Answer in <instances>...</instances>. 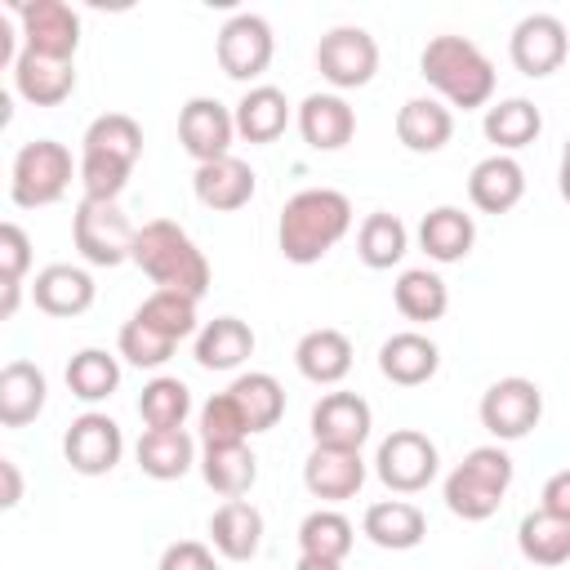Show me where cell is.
Masks as SVG:
<instances>
[{"label":"cell","instance_id":"cell-22","mask_svg":"<svg viewBox=\"0 0 570 570\" xmlns=\"http://www.w3.org/2000/svg\"><path fill=\"white\" fill-rule=\"evenodd\" d=\"M436 370H441V352L419 330H401V334L383 338V347H379V374L387 383H396V387H419Z\"/></svg>","mask_w":570,"mask_h":570},{"label":"cell","instance_id":"cell-15","mask_svg":"<svg viewBox=\"0 0 570 570\" xmlns=\"http://www.w3.org/2000/svg\"><path fill=\"white\" fill-rule=\"evenodd\" d=\"M370 401L356 392H325L312 405V441L325 450H361L370 441Z\"/></svg>","mask_w":570,"mask_h":570},{"label":"cell","instance_id":"cell-39","mask_svg":"<svg viewBox=\"0 0 570 570\" xmlns=\"http://www.w3.org/2000/svg\"><path fill=\"white\" fill-rule=\"evenodd\" d=\"M352 543H356V530H352V521H347L343 512H334V508H316V512H307L303 525H298V552H303V557L343 566V557L352 552Z\"/></svg>","mask_w":570,"mask_h":570},{"label":"cell","instance_id":"cell-10","mask_svg":"<svg viewBox=\"0 0 570 570\" xmlns=\"http://www.w3.org/2000/svg\"><path fill=\"white\" fill-rule=\"evenodd\" d=\"M316 71L334 89H361L379 71V40L365 27H330L316 45Z\"/></svg>","mask_w":570,"mask_h":570},{"label":"cell","instance_id":"cell-27","mask_svg":"<svg viewBox=\"0 0 570 570\" xmlns=\"http://www.w3.org/2000/svg\"><path fill=\"white\" fill-rule=\"evenodd\" d=\"M13 89L18 98H27L31 107H58L71 98L76 89V62L62 58H40V53H18L13 62Z\"/></svg>","mask_w":570,"mask_h":570},{"label":"cell","instance_id":"cell-1","mask_svg":"<svg viewBox=\"0 0 570 570\" xmlns=\"http://www.w3.org/2000/svg\"><path fill=\"white\" fill-rule=\"evenodd\" d=\"M352 232V200L334 187H303L285 200L276 223V245L285 263H321Z\"/></svg>","mask_w":570,"mask_h":570},{"label":"cell","instance_id":"cell-24","mask_svg":"<svg viewBox=\"0 0 570 570\" xmlns=\"http://www.w3.org/2000/svg\"><path fill=\"white\" fill-rule=\"evenodd\" d=\"M525 196V169L512 160V156H485L472 165L468 174V200L481 209V214H508L517 209V200Z\"/></svg>","mask_w":570,"mask_h":570},{"label":"cell","instance_id":"cell-5","mask_svg":"<svg viewBox=\"0 0 570 570\" xmlns=\"http://www.w3.org/2000/svg\"><path fill=\"white\" fill-rule=\"evenodd\" d=\"M508 485H512V459H508V450L476 445L445 476V508L454 517H463V521H485V517L499 512Z\"/></svg>","mask_w":570,"mask_h":570},{"label":"cell","instance_id":"cell-43","mask_svg":"<svg viewBox=\"0 0 570 570\" xmlns=\"http://www.w3.org/2000/svg\"><path fill=\"white\" fill-rule=\"evenodd\" d=\"M174 347H178V343H169L165 334H156V330L142 325L138 316H129V321L120 325V338H116V352H120L129 365H138V370H160V365L174 356Z\"/></svg>","mask_w":570,"mask_h":570},{"label":"cell","instance_id":"cell-51","mask_svg":"<svg viewBox=\"0 0 570 570\" xmlns=\"http://www.w3.org/2000/svg\"><path fill=\"white\" fill-rule=\"evenodd\" d=\"M9 120H13V94L0 85V129H9Z\"/></svg>","mask_w":570,"mask_h":570},{"label":"cell","instance_id":"cell-11","mask_svg":"<svg viewBox=\"0 0 570 570\" xmlns=\"http://www.w3.org/2000/svg\"><path fill=\"white\" fill-rule=\"evenodd\" d=\"M18 36L27 40V53L62 58L71 62L80 49V13L67 0H22L18 4Z\"/></svg>","mask_w":570,"mask_h":570},{"label":"cell","instance_id":"cell-42","mask_svg":"<svg viewBox=\"0 0 570 570\" xmlns=\"http://www.w3.org/2000/svg\"><path fill=\"white\" fill-rule=\"evenodd\" d=\"M138 414H142L147 428H183L187 414H191V392H187V383L174 379V374H156L151 383H142Z\"/></svg>","mask_w":570,"mask_h":570},{"label":"cell","instance_id":"cell-9","mask_svg":"<svg viewBox=\"0 0 570 570\" xmlns=\"http://www.w3.org/2000/svg\"><path fill=\"white\" fill-rule=\"evenodd\" d=\"M481 428L499 441H521L539 428L543 419V392L539 383L521 379V374H508V379H494L485 392H481Z\"/></svg>","mask_w":570,"mask_h":570},{"label":"cell","instance_id":"cell-28","mask_svg":"<svg viewBox=\"0 0 570 570\" xmlns=\"http://www.w3.org/2000/svg\"><path fill=\"white\" fill-rule=\"evenodd\" d=\"M396 138L405 151L432 156L454 138V111L441 98H410L396 111Z\"/></svg>","mask_w":570,"mask_h":570},{"label":"cell","instance_id":"cell-25","mask_svg":"<svg viewBox=\"0 0 570 570\" xmlns=\"http://www.w3.org/2000/svg\"><path fill=\"white\" fill-rule=\"evenodd\" d=\"M361 534H365L374 548L410 552V548L423 543V534H428V517H423L410 499H379V503L365 508Z\"/></svg>","mask_w":570,"mask_h":570},{"label":"cell","instance_id":"cell-50","mask_svg":"<svg viewBox=\"0 0 570 570\" xmlns=\"http://www.w3.org/2000/svg\"><path fill=\"white\" fill-rule=\"evenodd\" d=\"M18 307H22V285L0 281V321H13V316H18Z\"/></svg>","mask_w":570,"mask_h":570},{"label":"cell","instance_id":"cell-13","mask_svg":"<svg viewBox=\"0 0 570 570\" xmlns=\"http://www.w3.org/2000/svg\"><path fill=\"white\" fill-rule=\"evenodd\" d=\"M214 53H218L223 76H232V80H258L272 67V53H276V40H272L267 18H258V13L227 18L223 31H218V40H214Z\"/></svg>","mask_w":570,"mask_h":570},{"label":"cell","instance_id":"cell-34","mask_svg":"<svg viewBox=\"0 0 570 570\" xmlns=\"http://www.w3.org/2000/svg\"><path fill=\"white\" fill-rule=\"evenodd\" d=\"M200 476H205V485L214 494L245 499L254 490V481H258V459H254V450L245 441H236V445H205Z\"/></svg>","mask_w":570,"mask_h":570},{"label":"cell","instance_id":"cell-3","mask_svg":"<svg viewBox=\"0 0 570 570\" xmlns=\"http://www.w3.org/2000/svg\"><path fill=\"white\" fill-rule=\"evenodd\" d=\"M129 263L142 267V276H151L156 289H174L187 298H205L209 289V263L196 249V240L169 223V218H151L142 227H134V245H129Z\"/></svg>","mask_w":570,"mask_h":570},{"label":"cell","instance_id":"cell-36","mask_svg":"<svg viewBox=\"0 0 570 570\" xmlns=\"http://www.w3.org/2000/svg\"><path fill=\"white\" fill-rule=\"evenodd\" d=\"M481 129H485V138L499 147V156H508V151H521V147H530V142L539 138L543 116H539V107H534L530 98H503V102L485 107Z\"/></svg>","mask_w":570,"mask_h":570},{"label":"cell","instance_id":"cell-35","mask_svg":"<svg viewBox=\"0 0 570 570\" xmlns=\"http://www.w3.org/2000/svg\"><path fill=\"white\" fill-rule=\"evenodd\" d=\"M392 303H396V312H401L405 321L432 325V321L445 316L450 289H445V281H441L436 272H428V267H405V272L396 276V285H392Z\"/></svg>","mask_w":570,"mask_h":570},{"label":"cell","instance_id":"cell-40","mask_svg":"<svg viewBox=\"0 0 570 570\" xmlns=\"http://www.w3.org/2000/svg\"><path fill=\"white\" fill-rule=\"evenodd\" d=\"M67 387H71L76 401L98 405L120 387V361L111 352H102V347H80L67 361Z\"/></svg>","mask_w":570,"mask_h":570},{"label":"cell","instance_id":"cell-21","mask_svg":"<svg viewBox=\"0 0 570 570\" xmlns=\"http://www.w3.org/2000/svg\"><path fill=\"white\" fill-rule=\"evenodd\" d=\"M294 365H298V374H303L307 383L334 387V383H343L347 370H352V338H347L343 330H330V325L307 330V334L294 343Z\"/></svg>","mask_w":570,"mask_h":570},{"label":"cell","instance_id":"cell-16","mask_svg":"<svg viewBox=\"0 0 570 570\" xmlns=\"http://www.w3.org/2000/svg\"><path fill=\"white\" fill-rule=\"evenodd\" d=\"M232 111L218 102V98H191L183 111H178V142L183 151L205 165V160H218V156H232Z\"/></svg>","mask_w":570,"mask_h":570},{"label":"cell","instance_id":"cell-20","mask_svg":"<svg viewBox=\"0 0 570 570\" xmlns=\"http://www.w3.org/2000/svg\"><path fill=\"white\" fill-rule=\"evenodd\" d=\"M298 134L312 151H338L356 134V111L343 94H307L298 102Z\"/></svg>","mask_w":570,"mask_h":570},{"label":"cell","instance_id":"cell-49","mask_svg":"<svg viewBox=\"0 0 570 570\" xmlns=\"http://www.w3.org/2000/svg\"><path fill=\"white\" fill-rule=\"evenodd\" d=\"M9 62H18V27H13L9 13H0V71Z\"/></svg>","mask_w":570,"mask_h":570},{"label":"cell","instance_id":"cell-44","mask_svg":"<svg viewBox=\"0 0 570 570\" xmlns=\"http://www.w3.org/2000/svg\"><path fill=\"white\" fill-rule=\"evenodd\" d=\"M245 436H249V428H245V419L227 392H218L200 405V441L205 445H236Z\"/></svg>","mask_w":570,"mask_h":570},{"label":"cell","instance_id":"cell-19","mask_svg":"<svg viewBox=\"0 0 570 570\" xmlns=\"http://www.w3.org/2000/svg\"><path fill=\"white\" fill-rule=\"evenodd\" d=\"M94 294H98L94 276L76 263H49L31 281V298L45 316H80L94 307Z\"/></svg>","mask_w":570,"mask_h":570},{"label":"cell","instance_id":"cell-4","mask_svg":"<svg viewBox=\"0 0 570 570\" xmlns=\"http://www.w3.org/2000/svg\"><path fill=\"white\" fill-rule=\"evenodd\" d=\"M419 76L445 98V107H490L494 98V62L468 36H432L419 53Z\"/></svg>","mask_w":570,"mask_h":570},{"label":"cell","instance_id":"cell-41","mask_svg":"<svg viewBox=\"0 0 570 570\" xmlns=\"http://www.w3.org/2000/svg\"><path fill=\"white\" fill-rule=\"evenodd\" d=\"M134 316L142 325H151L156 334H165L169 343H183V338L196 334V298L174 294V289H151Z\"/></svg>","mask_w":570,"mask_h":570},{"label":"cell","instance_id":"cell-45","mask_svg":"<svg viewBox=\"0 0 570 570\" xmlns=\"http://www.w3.org/2000/svg\"><path fill=\"white\" fill-rule=\"evenodd\" d=\"M31 272V236L18 223H0V281L22 285Z\"/></svg>","mask_w":570,"mask_h":570},{"label":"cell","instance_id":"cell-17","mask_svg":"<svg viewBox=\"0 0 570 570\" xmlns=\"http://www.w3.org/2000/svg\"><path fill=\"white\" fill-rule=\"evenodd\" d=\"M254 187H258V178H254V169H249L240 156L205 160V165H196V174H191L196 200H200L205 209H214V214L245 209V205L254 200Z\"/></svg>","mask_w":570,"mask_h":570},{"label":"cell","instance_id":"cell-47","mask_svg":"<svg viewBox=\"0 0 570 570\" xmlns=\"http://www.w3.org/2000/svg\"><path fill=\"white\" fill-rule=\"evenodd\" d=\"M539 512H548V517H561V521H570V472H566V468L548 476Z\"/></svg>","mask_w":570,"mask_h":570},{"label":"cell","instance_id":"cell-38","mask_svg":"<svg viewBox=\"0 0 570 570\" xmlns=\"http://www.w3.org/2000/svg\"><path fill=\"white\" fill-rule=\"evenodd\" d=\"M405 249H410V232H405V223H401L396 214H387V209L365 214V223H361V232H356V254H361V263H365L370 272L396 267V263L405 258Z\"/></svg>","mask_w":570,"mask_h":570},{"label":"cell","instance_id":"cell-37","mask_svg":"<svg viewBox=\"0 0 570 570\" xmlns=\"http://www.w3.org/2000/svg\"><path fill=\"white\" fill-rule=\"evenodd\" d=\"M517 548L530 566H543V570H557L570 561V521L561 517H548V512H525L521 525H517Z\"/></svg>","mask_w":570,"mask_h":570},{"label":"cell","instance_id":"cell-52","mask_svg":"<svg viewBox=\"0 0 570 570\" xmlns=\"http://www.w3.org/2000/svg\"><path fill=\"white\" fill-rule=\"evenodd\" d=\"M294 570H338V566H334V561H316V557H298Z\"/></svg>","mask_w":570,"mask_h":570},{"label":"cell","instance_id":"cell-12","mask_svg":"<svg viewBox=\"0 0 570 570\" xmlns=\"http://www.w3.org/2000/svg\"><path fill=\"white\" fill-rule=\"evenodd\" d=\"M125 454V432L111 414L85 410L80 419H71L67 436H62V459L71 472L80 476H107Z\"/></svg>","mask_w":570,"mask_h":570},{"label":"cell","instance_id":"cell-18","mask_svg":"<svg viewBox=\"0 0 570 570\" xmlns=\"http://www.w3.org/2000/svg\"><path fill=\"white\" fill-rule=\"evenodd\" d=\"M303 485H307L312 499H325V503L356 499L361 485H365V459H361V450H325V445H312V454L303 463Z\"/></svg>","mask_w":570,"mask_h":570},{"label":"cell","instance_id":"cell-48","mask_svg":"<svg viewBox=\"0 0 570 570\" xmlns=\"http://www.w3.org/2000/svg\"><path fill=\"white\" fill-rule=\"evenodd\" d=\"M22 490H27V481H22L18 463H9V459L0 454V512L18 508V503H22Z\"/></svg>","mask_w":570,"mask_h":570},{"label":"cell","instance_id":"cell-33","mask_svg":"<svg viewBox=\"0 0 570 570\" xmlns=\"http://www.w3.org/2000/svg\"><path fill=\"white\" fill-rule=\"evenodd\" d=\"M227 396L236 401V410H240L249 436H254V432H272V428L281 423V414H285V387H281L276 374H267V370L236 374L232 387H227Z\"/></svg>","mask_w":570,"mask_h":570},{"label":"cell","instance_id":"cell-31","mask_svg":"<svg viewBox=\"0 0 570 570\" xmlns=\"http://www.w3.org/2000/svg\"><path fill=\"white\" fill-rule=\"evenodd\" d=\"M196 365L200 370H236L254 356V330L240 316H214L196 330Z\"/></svg>","mask_w":570,"mask_h":570},{"label":"cell","instance_id":"cell-26","mask_svg":"<svg viewBox=\"0 0 570 570\" xmlns=\"http://www.w3.org/2000/svg\"><path fill=\"white\" fill-rule=\"evenodd\" d=\"M49 401L45 370L36 361H9L0 370V428H27Z\"/></svg>","mask_w":570,"mask_h":570},{"label":"cell","instance_id":"cell-2","mask_svg":"<svg viewBox=\"0 0 570 570\" xmlns=\"http://www.w3.org/2000/svg\"><path fill=\"white\" fill-rule=\"evenodd\" d=\"M142 156V125L125 111H102L89 120L80 138V165L76 178L89 200H120L134 165Z\"/></svg>","mask_w":570,"mask_h":570},{"label":"cell","instance_id":"cell-30","mask_svg":"<svg viewBox=\"0 0 570 570\" xmlns=\"http://www.w3.org/2000/svg\"><path fill=\"white\" fill-rule=\"evenodd\" d=\"M472 240H476V223L459 205H436L419 223V245H423V254L432 263H459V258H468L472 254Z\"/></svg>","mask_w":570,"mask_h":570},{"label":"cell","instance_id":"cell-46","mask_svg":"<svg viewBox=\"0 0 570 570\" xmlns=\"http://www.w3.org/2000/svg\"><path fill=\"white\" fill-rule=\"evenodd\" d=\"M156 570H218L214 552L200 543V539H178L160 552V566Z\"/></svg>","mask_w":570,"mask_h":570},{"label":"cell","instance_id":"cell-6","mask_svg":"<svg viewBox=\"0 0 570 570\" xmlns=\"http://www.w3.org/2000/svg\"><path fill=\"white\" fill-rule=\"evenodd\" d=\"M71 151L53 138H36L27 147H18L13 156V169H9V196L18 209H45V205H58L71 187Z\"/></svg>","mask_w":570,"mask_h":570},{"label":"cell","instance_id":"cell-14","mask_svg":"<svg viewBox=\"0 0 570 570\" xmlns=\"http://www.w3.org/2000/svg\"><path fill=\"white\" fill-rule=\"evenodd\" d=\"M566 22L557 13H525L508 36V58L521 76L543 80L566 62Z\"/></svg>","mask_w":570,"mask_h":570},{"label":"cell","instance_id":"cell-29","mask_svg":"<svg viewBox=\"0 0 570 570\" xmlns=\"http://www.w3.org/2000/svg\"><path fill=\"white\" fill-rule=\"evenodd\" d=\"M209 539L218 548V557L227 561H249L263 548V512L249 499H227L214 508L209 517Z\"/></svg>","mask_w":570,"mask_h":570},{"label":"cell","instance_id":"cell-7","mask_svg":"<svg viewBox=\"0 0 570 570\" xmlns=\"http://www.w3.org/2000/svg\"><path fill=\"white\" fill-rule=\"evenodd\" d=\"M71 240L89 267H120L134 245V223L125 218L120 200L80 196V205L71 214Z\"/></svg>","mask_w":570,"mask_h":570},{"label":"cell","instance_id":"cell-8","mask_svg":"<svg viewBox=\"0 0 570 570\" xmlns=\"http://www.w3.org/2000/svg\"><path fill=\"white\" fill-rule=\"evenodd\" d=\"M436 468H441V454H436V441L419 428H396L392 436L379 441V454H374V472L379 481L392 490V494H419L436 481Z\"/></svg>","mask_w":570,"mask_h":570},{"label":"cell","instance_id":"cell-23","mask_svg":"<svg viewBox=\"0 0 570 570\" xmlns=\"http://www.w3.org/2000/svg\"><path fill=\"white\" fill-rule=\"evenodd\" d=\"M289 125V98L276 89V85H249L240 94V102L232 107V129L236 138L263 147V142H276Z\"/></svg>","mask_w":570,"mask_h":570},{"label":"cell","instance_id":"cell-32","mask_svg":"<svg viewBox=\"0 0 570 570\" xmlns=\"http://www.w3.org/2000/svg\"><path fill=\"white\" fill-rule=\"evenodd\" d=\"M138 454V468L151 476V481H178L191 472L196 463V441L183 432V428H147L134 445Z\"/></svg>","mask_w":570,"mask_h":570}]
</instances>
